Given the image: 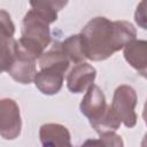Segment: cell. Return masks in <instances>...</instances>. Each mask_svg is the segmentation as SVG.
<instances>
[{"mask_svg":"<svg viewBox=\"0 0 147 147\" xmlns=\"http://www.w3.org/2000/svg\"><path fill=\"white\" fill-rule=\"evenodd\" d=\"M80 36L86 59L105 61L136 39L137 30L127 21H110L98 16L83 28Z\"/></svg>","mask_w":147,"mask_h":147,"instance_id":"1","label":"cell"},{"mask_svg":"<svg viewBox=\"0 0 147 147\" xmlns=\"http://www.w3.org/2000/svg\"><path fill=\"white\" fill-rule=\"evenodd\" d=\"M51 42L49 23L33 9L29 10L22 22L21 38L17 40L18 47L36 60L44 53Z\"/></svg>","mask_w":147,"mask_h":147,"instance_id":"2","label":"cell"},{"mask_svg":"<svg viewBox=\"0 0 147 147\" xmlns=\"http://www.w3.org/2000/svg\"><path fill=\"white\" fill-rule=\"evenodd\" d=\"M138 102L137 92L129 85H119L113 96L111 105L109 106L111 111L126 127L131 129L137 124L136 106Z\"/></svg>","mask_w":147,"mask_h":147,"instance_id":"3","label":"cell"},{"mask_svg":"<svg viewBox=\"0 0 147 147\" xmlns=\"http://www.w3.org/2000/svg\"><path fill=\"white\" fill-rule=\"evenodd\" d=\"M22 131L20 107L14 99H0V136L6 140L16 139Z\"/></svg>","mask_w":147,"mask_h":147,"instance_id":"4","label":"cell"},{"mask_svg":"<svg viewBox=\"0 0 147 147\" xmlns=\"http://www.w3.org/2000/svg\"><path fill=\"white\" fill-rule=\"evenodd\" d=\"M7 72L15 82L21 84H30L33 82L37 72L36 59L22 51L16 44V56Z\"/></svg>","mask_w":147,"mask_h":147,"instance_id":"5","label":"cell"},{"mask_svg":"<svg viewBox=\"0 0 147 147\" xmlns=\"http://www.w3.org/2000/svg\"><path fill=\"white\" fill-rule=\"evenodd\" d=\"M107 107L106 96L102 90L95 84L90 85L79 106L82 114L87 117L90 122H93L99 119L105 114Z\"/></svg>","mask_w":147,"mask_h":147,"instance_id":"6","label":"cell"},{"mask_svg":"<svg viewBox=\"0 0 147 147\" xmlns=\"http://www.w3.org/2000/svg\"><path fill=\"white\" fill-rule=\"evenodd\" d=\"M96 70L86 62H79L74 65L67 76V87L71 93H83L93 84Z\"/></svg>","mask_w":147,"mask_h":147,"instance_id":"7","label":"cell"},{"mask_svg":"<svg viewBox=\"0 0 147 147\" xmlns=\"http://www.w3.org/2000/svg\"><path fill=\"white\" fill-rule=\"evenodd\" d=\"M40 142L44 147H70L71 136L69 130L59 123H46L39 130Z\"/></svg>","mask_w":147,"mask_h":147,"instance_id":"8","label":"cell"},{"mask_svg":"<svg viewBox=\"0 0 147 147\" xmlns=\"http://www.w3.org/2000/svg\"><path fill=\"white\" fill-rule=\"evenodd\" d=\"M63 71L54 68H44L36 72L33 83L36 87L46 95H54L60 92L64 78Z\"/></svg>","mask_w":147,"mask_h":147,"instance_id":"9","label":"cell"},{"mask_svg":"<svg viewBox=\"0 0 147 147\" xmlns=\"http://www.w3.org/2000/svg\"><path fill=\"white\" fill-rule=\"evenodd\" d=\"M125 61L136 69L142 77H146L147 72V41L142 39H133L124 47Z\"/></svg>","mask_w":147,"mask_h":147,"instance_id":"10","label":"cell"},{"mask_svg":"<svg viewBox=\"0 0 147 147\" xmlns=\"http://www.w3.org/2000/svg\"><path fill=\"white\" fill-rule=\"evenodd\" d=\"M38 64H39L40 69L54 68V69H59V70L65 72L69 68L70 61L63 53V51L60 46V42H56L49 51L44 52L38 57Z\"/></svg>","mask_w":147,"mask_h":147,"instance_id":"11","label":"cell"},{"mask_svg":"<svg viewBox=\"0 0 147 147\" xmlns=\"http://www.w3.org/2000/svg\"><path fill=\"white\" fill-rule=\"evenodd\" d=\"M69 0H30V6L49 24L57 20V13L67 6Z\"/></svg>","mask_w":147,"mask_h":147,"instance_id":"12","label":"cell"},{"mask_svg":"<svg viewBox=\"0 0 147 147\" xmlns=\"http://www.w3.org/2000/svg\"><path fill=\"white\" fill-rule=\"evenodd\" d=\"M60 46L70 62L79 63V62H84L86 60L84 44H83L80 33L72 34V36L68 37L65 40L60 42Z\"/></svg>","mask_w":147,"mask_h":147,"instance_id":"13","label":"cell"},{"mask_svg":"<svg viewBox=\"0 0 147 147\" xmlns=\"http://www.w3.org/2000/svg\"><path fill=\"white\" fill-rule=\"evenodd\" d=\"M90 124L100 134V133L108 132V131H116L121 126V121L116 117V115L111 111L110 107L108 106L105 114L99 119L90 122Z\"/></svg>","mask_w":147,"mask_h":147,"instance_id":"14","label":"cell"},{"mask_svg":"<svg viewBox=\"0 0 147 147\" xmlns=\"http://www.w3.org/2000/svg\"><path fill=\"white\" fill-rule=\"evenodd\" d=\"M15 33V24L13 23L10 15L0 9V47L7 45L14 39Z\"/></svg>","mask_w":147,"mask_h":147,"instance_id":"15","label":"cell"},{"mask_svg":"<svg viewBox=\"0 0 147 147\" xmlns=\"http://www.w3.org/2000/svg\"><path fill=\"white\" fill-rule=\"evenodd\" d=\"M16 44L17 40L13 39L5 46L0 47V74L8 71L16 56Z\"/></svg>","mask_w":147,"mask_h":147,"instance_id":"16","label":"cell"},{"mask_svg":"<svg viewBox=\"0 0 147 147\" xmlns=\"http://www.w3.org/2000/svg\"><path fill=\"white\" fill-rule=\"evenodd\" d=\"M100 139L99 141H92V144H98L100 142L102 146H123V141L118 134L115 133V131H108L100 133Z\"/></svg>","mask_w":147,"mask_h":147,"instance_id":"17","label":"cell"}]
</instances>
